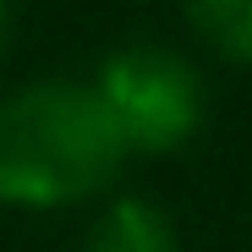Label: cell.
I'll use <instances>...</instances> for the list:
<instances>
[{"instance_id":"277c9868","label":"cell","mask_w":252,"mask_h":252,"mask_svg":"<svg viewBox=\"0 0 252 252\" xmlns=\"http://www.w3.org/2000/svg\"><path fill=\"white\" fill-rule=\"evenodd\" d=\"M187 17L225 61L252 66V0H187Z\"/></svg>"},{"instance_id":"3957f363","label":"cell","mask_w":252,"mask_h":252,"mask_svg":"<svg viewBox=\"0 0 252 252\" xmlns=\"http://www.w3.org/2000/svg\"><path fill=\"white\" fill-rule=\"evenodd\" d=\"M82 252H176V225L143 197H121L110 203L99 225L88 230Z\"/></svg>"},{"instance_id":"5b68a950","label":"cell","mask_w":252,"mask_h":252,"mask_svg":"<svg viewBox=\"0 0 252 252\" xmlns=\"http://www.w3.org/2000/svg\"><path fill=\"white\" fill-rule=\"evenodd\" d=\"M6 38H11V0H0V55H6Z\"/></svg>"},{"instance_id":"7a4b0ae2","label":"cell","mask_w":252,"mask_h":252,"mask_svg":"<svg viewBox=\"0 0 252 252\" xmlns=\"http://www.w3.org/2000/svg\"><path fill=\"white\" fill-rule=\"evenodd\" d=\"M94 94L104 99L126 154H170V148L192 143V132L203 126L197 71L159 44L115 50L94 82Z\"/></svg>"},{"instance_id":"6da1fadb","label":"cell","mask_w":252,"mask_h":252,"mask_svg":"<svg viewBox=\"0 0 252 252\" xmlns=\"http://www.w3.org/2000/svg\"><path fill=\"white\" fill-rule=\"evenodd\" d=\"M126 143L94 82H33L0 99V203L66 208L104 192Z\"/></svg>"}]
</instances>
